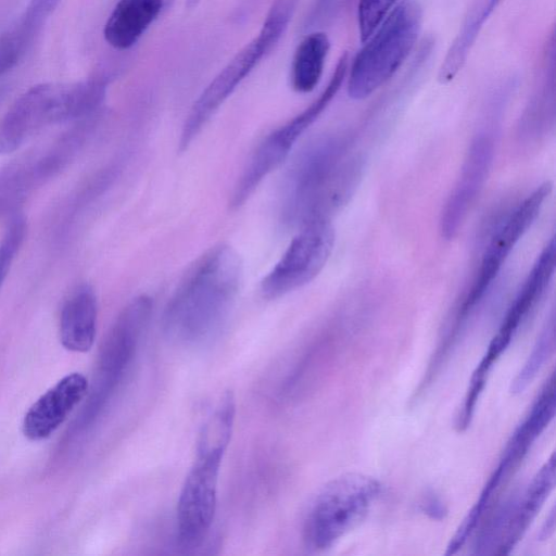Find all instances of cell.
<instances>
[{"label":"cell","instance_id":"cell-1","mask_svg":"<svg viewBox=\"0 0 556 556\" xmlns=\"http://www.w3.org/2000/svg\"><path fill=\"white\" fill-rule=\"evenodd\" d=\"M242 264L229 245L203 254L185 275L162 317V330L172 342L193 346L215 337L238 295Z\"/></svg>","mask_w":556,"mask_h":556},{"label":"cell","instance_id":"cell-2","mask_svg":"<svg viewBox=\"0 0 556 556\" xmlns=\"http://www.w3.org/2000/svg\"><path fill=\"white\" fill-rule=\"evenodd\" d=\"M361 166L346 137L327 135L309 142L286 174L280 194L282 223L302 228L330 220L356 187Z\"/></svg>","mask_w":556,"mask_h":556},{"label":"cell","instance_id":"cell-3","mask_svg":"<svg viewBox=\"0 0 556 556\" xmlns=\"http://www.w3.org/2000/svg\"><path fill=\"white\" fill-rule=\"evenodd\" d=\"M236 405L225 393L204 422L194 460L182 483L176 509L177 538L185 548L202 544L214 521L220 465L232 435Z\"/></svg>","mask_w":556,"mask_h":556},{"label":"cell","instance_id":"cell-4","mask_svg":"<svg viewBox=\"0 0 556 556\" xmlns=\"http://www.w3.org/2000/svg\"><path fill=\"white\" fill-rule=\"evenodd\" d=\"M106 86L105 78L92 77L31 87L0 118V154L15 151L49 125L93 117L104 102Z\"/></svg>","mask_w":556,"mask_h":556},{"label":"cell","instance_id":"cell-5","mask_svg":"<svg viewBox=\"0 0 556 556\" xmlns=\"http://www.w3.org/2000/svg\"><path fill=\"white\" fill-rule=\"evenodd\" d=\"M422 25V9L416 0L396 4L348 68V93L363 100L384 85L415 48Z\"/></svg>","mask_w":556,"mask_h":556},{"label":"cell","instance_id":"cell-6","mask_svg":"<svg viewBox=\"0 0 556 556\" xmlns=\"http://www.w3.org/2000/svg\"><path fill=\"white\" fill-rule=\"evenodd\" d=\"M380 490L376 479L361 473L343 475L328 482L306 515V546L316 552L331 547L366 517Z\"/></svg>","mask_w":556,"mask_h":556},{"label":"cell","instance_id":"cell-7","mask_svg":"<svg viewBox=\"0 0 556 556\" xmlns=\"http://www.w3.org/2000/svg\"><path fill=\"white\" fill-rule=\"evenodd\" d=\"M349 68V54L343 53L320 94L303 111L268 134L257 146L235 185L230 206L238 208L260 184L288 156L302 134L326 110L341 88Z\"/></svg>","mask_w":556,"mask_h":556},{"label":"cell","instance_id":"cell-8","mask_svg":"<svg viewBox=\"0 0 556 556\" xmlns=\"http://www.w3.org/2000/svg\"><path fill=\"white\" fill-rule=\"evenodd\" d=\"M90 119L79 122L51 144L22 155L0 169V217L17 213L34 190L71 162L88 137Z\"/></svg>","mask_w":556,"mask_h":556},{"label":"cell","instance_id":"cell-9","mask_svg":"<svg viewBox=\"0 0 556 556\" xmlns=\"http://www.w3.org/2000/svg\"><path fill=\"white\" fill-rule=\"evenodd\" d=\"M551 191L552 184L548 181L536 187L494 230L483 252L472 286L458 308L453 325L455 328L462 329L482 301L506 258L539 216Z\"/></svg>","mask_w":556,"mask_h":556},{"label":"cell","instance_id":"cell-10","mask_svg":"<svg viewBox=\"0 0 556 556\" xmlns=\"http://www.w3.org/2000/svg\"><path fill=\"white\" fill-rule=\"evenodd\" d=\"M336 235L330 220L300 228L279 261L261 282L266 299H277L312 281L326 265Z\"/></svg>","mask_w":556,"mask_h":556},{"label":"cell","instance_id":"cell-11","mask_svg":"<svg viewBox=\"0 0 556 556\" xmlns=\"http://www.w3.org/2000/svg\"><path fill=\"white\" fill-rule=\"evenodd\" d=\"M152 307L150 296L138 295L114 321L102 348L93 409L104 404L132 364L149 326Z\"/></svg>","mask_w":556,"mask_h":556},{"label":"cell","instance_id":"cell-12","mask_svg":"<svg viewBox=\"0 0 556 556\" xmlns=\"http://www.w3.org/2000/svg\"><path fill=\"white\" fill-rule=\"evenodd\" d=\"M274 47L260 34L243 46L193 102L181 128L179 151L188 149L203 127Z\"/></svg>","mask_w":556,"mask_h":556},{"label":"cell","instance_id":"cell-13","mask_svg":"<svg viewBox=\"0 0 556 556\" xmlns=\"http://www.w3.org/2000/svg\"><path fill=\"white\" fill-rule=\"evenodd\" d=\"M494 148L491 131H480L471 141L460 175L441 212L440 232L445 240L455 238L483 188L493 162Z\"/></svg>","mask_w":556,"mask_h":556},{"label":"cell","instance_id":"cell-14","mask_svg":"<svg viewBox=\"0 0 556 556\" xmlns=\"http://www.w3.org/2000/svg\"><path fill=\"white\" fill-rule=\"evenodd\" d=\"M556 245L551 238L517 292L483 359L492 365L508 348L514 336L543 298L555 271Z\"/></svg>","mask_w":556,"mask_h":556},{"label":"cell","instance_id":"cell-15","mask_svg":"<svg viewBox=\"0 0 556 556\" xmlns=\"http://www.w3.org/2000/svg\"><path fill=\"white\" fill-rule=\"evenodd\" d=\"M89 382L80 372H71L39 396L23 419V433L30 441L51 437L84 400Z\"/></svg>","mask_w":556,"mask_h":556},{"label":"cell","instance_id":"cell-16","mask_svg":"<svg viewBox=\"0 0 556 556\" xmlns=\"http://www.w3.org/2000/svg\"><path fill=\"white\" fill-rule=\"evenodd\" d=\"M555 485V455L540 468L527 489L503 504L504 529L495 554H508L520 541Z\"/></svg>","mask_w":556,"mask_h":556},{"label":"cell","instance_id":"cell-17","mask_svg":"<svg viewBox=\"0 0 556 556\" xmlns=\"http://www.w3.org/2000/svg\"><path fill=\"white\" fill-rule=\"evenodd\" d=\"M555 374L552 372L534 401L525 420L510 437L502 458L494 469L505 481L520 465L528 451L555 415Z\"/></svg>","mask_w":556,"mask_h":556},{"label":"cell","instance_id":"cell-18","mask_svg":"<svg viewBox=\"0 0 556 556\" xmlns=\"http://www.w3.org/2000/svg\"><path fill=\"white\" fill-rule=\"evenodd\" d=\"M98 301L89 285H81L64 302L60 315V340L72 352H88L97 334Z\"/></svg>","mask_w":556,"mask_h":556},{"label":"cell","instance_id":"cell-19","mask_svg":"<svg viewBox=\"0 0 556 556\" xmlns=\"http://www.w3.org/2000/svg\"><path fill=\"white\" fill-rule=\"evenodd\" d=\"M163 0H118L103 28L105 41L117 50L131 48L159 16Z\"/></svg>","mask_w":556,"mask_h":556},{"label":"cell","instance_id":"cell-20","mask_svg":"<svg viewBox=\"0 0 556 556\" xmlns=\"http://www.w3.org/2000/svg\"><path fill=\"white\" fill-rule=\"evenodd\" d=\"M503 0H475L439 67L441 84L453 80L464 67L484 24Z\"/></svg>","mask_w":556,"mask_h":556},{"label":"cell","instance_id":"cell-21","mask_svg":"<svg viewBox=\"0 0 556 556\" xmlns=\"http://www.w3.org/2000/svg\"><path fill=\"white\" fill-rule=\"evenodd\" d=\"M330 49L326 33L313 30L296 47L291 64V86L300 93H307L318 85Z\"/></svg>","mask_w":556,"mask_h":556},{"label":"cell","instance_id":"cell-22","mask_svg":"<svg viewBox=\"0 0 556 556\" xmlns=\"http://www.w3.org/2000/svg\"><path fill=\"white\" fill-rule=\"evenodd\" d=\"M40 26L23 15L0 35V77L13 70L30 48Z\"/></svg>","mask_w":556,"mask_h":556},{"label":"cell","instance_id":"cell-23","mask_svg":"<svg viewBox=\"0 0 556 556\" xmlns=\"http://www.w3.org/2000/svg\"><path fill=\"white\" fill-rule=\"evenodd\" d=\"M555 348V317L552 313L548 321L541 331L532 352L521 370L518 372L511 383L510 391L513 393L522 392L529 383L534 379L541 367L552 355Z\"/></svg>","mask_w":556,"mask_h":556},{"label":"cell","instance_id":"cell-24","mask_svg":"<svg viewBox=\"0 0 556 556\" xmlns=\"http://www.w3.org/2000/svg\"><path fill=\"white\" fill-rule=\"evenodd\" d=\"M26 219L21 213L11 216L0 241V289L26 235Z\"/></svg>","mask_w":556,"mask_h":556},{"label":"cell","instance_id":"cell-25","mask_svg":"<svg viewBox=\"0 0 556 556\" xmlns=\"http://www.w3.org/2000/svg\"><path fill=\"white\" fill-rule=\"evenodd\" d=\"M396 1L397 0H358V30L363 42L374 34L394 8Z\"/></svg>","mask_w":556,"mask_h":556},{"label":"cell","instance_id":"cell-26","mask_svg":"<svg viewBox=\"0 0 556 556\" xmlns=\"http://www.w3.org/2000/svg\"><path fill=\"white\" fill-rule=\"evenodd\" d=\"M351 0H316L311 15L307 17V26L323 25L331 22L349 5Z\"/></svg>","mask_w":556,"mask_h":556},{"label":"cell","instance_id":"cell-27","mask_svg":"<svg viewBox=\"0 0 556 556\" xmlns=\"http://www.w3.org/2000/svg\"><path fill=\"white\" fill-rule=\"evenodd\" d=\"M61 0H30L23 15L41 26Z\"/></svg>","mask_w":556,"mask_h":556},{"label":"cell","instance_id":"cell-28","mask_svg":"<svg viewBox=\"0 0 556 556\" xmlns=\"http://www.w3.org/2000/svg\"><path fill=\"white\" fill-rule=\"evenodd\" d=\"M420 509L432 519H442L446 515L445 505L434 493H427L420 502Z\"/></svg>","mask_w":556,"mask_h":556},{"label":"cell","instance_id":"cell-29","mask_svg":"<svg viewBox=\"0 0 556 556\" xmlns=\"http://www.w3.org/2000/svg\"><path fill=\"white\" fill-rule=\"evenodd\" d=\"M199 1L200 0H186V5L191 9V8L195 7Z\"/></svg>","mask_w":556,"mask_h":556}]
</instances>
